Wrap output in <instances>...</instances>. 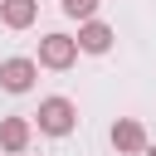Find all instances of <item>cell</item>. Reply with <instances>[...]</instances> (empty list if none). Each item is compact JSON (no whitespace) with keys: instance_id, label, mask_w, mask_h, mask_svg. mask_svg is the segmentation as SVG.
Instances as JSON below:
<instances>
[{"instance_id":"obj_1","label":"cell","mask_w":156,"mask_h":156,"mask_svg":"<svg viewBox=\"0 0 156 156\" xmlns=\"http://www.w3.org/2000/svg\"><path fill=\"white\" fill-rule=\"evenodd\" d=\"M34 127L44 132V136H68L73 127H78V107H73V98H44L39 102V112H34Z\"/></svg>"},{"instance_id":"obj_2","label":"cell","mask_w":156,"mask_h":156,"mask_svg":"<svg viewBox=\"0 0 156 156\" xmlns=\"http://www.w3.org/2000/svg\"><path fill=\"white\" fill-rule=\"evenodd\" d=\"M34 63H39V68H54V73L73 68V63H78V39H73V34H58V29H54V34H44V39H39V58H34Z\"/></svg>"},{"instance_id":"obj_3","label":"cell","mask_w":156,"mask_h":156,"mask_svg":"<svg viewBox=\"0 0 156 156\" xmlns=\"http://www.w3.org/2000/svg\"><path fill=\"white\" fill-rule=\"evenodd\" d=\"M34 78H39V63L24 58V54H15V58L0 63V88H5V93H29Z\"/></svg>"},{"instance_id":"obj_4","label":"cell","mask_w":156,"mask_h":156,"mask_svg":"<svg viewBox=\"0 0 156 156\" xmlns=\"http://www.w3.org/2000/svg\"><path fill=\"white\" fill-rule=\"evenodd\" d=\"M107 136H112V146H117L122 156H141V151H146V127H141L136 117H117Z\"/></svg>"},{"instance_id":"obj_5","label":"cell","mask_w":156,"mask_h":156,"mask_svg":"<svg viewBox=\"0 0 156 156\" xmlns=\"http://www.w3.org/2000/svg\"><path fill=\"white\" fill-rule=\"evenodd\" d=\"M73 39H78V54H107V49H112V39H117V29H112V24H102V20H83Z\"/></svg>"},{"instance_id":"obj_6","label":"cell","mask_w":156,"mask_h":156,"mask_svg":"<svg viewBox=\"0 0 156 156\" xmlns=\"http://www.w3.org/2000/svg\"><path fill=\"white\" fill-rule=\"evenodd\" d=\"M29 136H34V122L29 117H0V151L5 156L29 151Z\"/></svg>"},{"instance_id":"obj_7","label":"cell","mask_w":156,"mask_h":156,"mask_svg":"<svg viewBox=\"0 0 156 156\" xmlns=\"http://www.w3.org/2000/svg\"><path fill=\"white\" fill-rule=\"evenodd\" d=\"M0 20L5 29H29L39 20V0H0Z\"/></svg>"},{"instance_id":"obj_8","label":"cell","mask_w":156,"mask_h":156,"mask_svg":"<svg viewBox=\"0 0 156 156\" xmlns=\"http://www.w3.org/2000/svg\"><path fill=\"white\" fill-rule=\"evenodd\" d=\"M98 5H102V0H63V15L83 24V20H98Z\"/></svg>"},{"instance_id":"obj_9","label":"cell","mask_w":156,"mask_h":156,"mask_svg":"<svg viewBox=\"0 0 156 156\" xmlns=\"http://www.w3.org/2000/svg\"><path fill=\"white\" fill-rule=\"evenodd\" d=\"M141 156H156V146H151V141H146V151H141Z\"/></svg>"},{"instance_id":"obj_10","label":"cell","mask_w":156,"mask_h":156,"mask_svg":"<svg viewBox=\"0 0 156 156\" xmlns=\"http://www.w3.org/2000/svg\"><path fill=\"white\" fill-rule=\"evenodd\" d=\"M20 156H24V151H20Z\"/></svg>"}]
</instances>
